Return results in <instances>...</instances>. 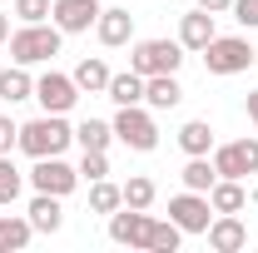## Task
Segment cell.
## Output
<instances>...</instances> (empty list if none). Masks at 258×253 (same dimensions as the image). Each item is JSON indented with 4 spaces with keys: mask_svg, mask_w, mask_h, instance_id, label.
I'll list each match as a JSON object with an SVG mask.
<instances>
[{
    "mask_svg": "<svg viewBox=\"0 0 258 253\" xmlns=\"http://www.w3.org/2000/svg\"><path fill=\"white\" fill-rule=\"evenodd\" d=\"M209 214H214V204H209V194H194V189H184V194H174L169 199V219L179 223L184 233H209Z\"/></svg>",
    "mask_w": 258,
    "mask_h": 253,
    "instance_id": "cell-7",
    "label": "cell"
},
{
    "mask_svg": "<svg viewBox=\"0 0 258 253\" xmlns=\"http://www.w3.org/2000/svg\"><path fill=\"white\" fill-rule=\"evenodd\" d=\"M209 204H214V214H243L248 209V194L238 179H219L214 189H209Z\"/></svg>",
    "mask_w": 258,
    "mask_h": 253,
    "instance_id": "cell-16",
    "label": "cell"
},
{
    "mask_svg": "<svg viewBox=\"0 0 258 253\" xmlns=\"http://www.w3.org/2000/svg\"><path fill=\"white\" fill-rule=\"evenodd\" d=\"M30 233H35V223H30V219H15V214H5V219H0V253H20L25 243H30Z\"/></svg>",
    "mask_w": 258,
    "mask_h": 253,
    "instance_id": "cell-22",
    "label": "cell"
},
{
    "mask_svg": "<svg viewBox=\"0 0 258 253\" xmlns=\"http://www.w3.org/2000/svg\"><path fill=\"white\" fill-rule=\"evenodd\" d=\"M114 139L129 144V149H139V154H149V149L159 144V124H154V114H144L139 104H124V109L114 114Z\"/></svg>",
    "mask_w": 258,
    "mask_h": 253,
    "instance_id": "cell-5",
    "label": "cell"
},
{
    "mask_svg": "<svg viewBox=\"0 0 258 253\" xmlns=\"http://www.w3.org/2000/svg\"><path fill=\"white\" fill-rule=\"evenodd\" d=\"M55 25H60L64 35H80V30H90L99 20V0H55Z\"/></svg>",
    "mask_w": 258,
    "mask_h": 253,
    "instance_id": "cell-11",
    "label": "cell"
},
{
    "mask_svg": "<svg viewBox=\"0 0 258 253\" xmlns=\"http://www.w3.org/2000/svg\"><path fill=\"white\" fill-rule=\"evenodd\" d=\"M90 209H95V214H114V209H124V189L109 184V179H95V184H90Z\"/></svg>",
    "mask_w": 258,
    "mask_h": 253,
    "instance_id": "cell-24",
    "label": "cell"
},
{
    "mask_svg": "<svg viewBox=\"0 0 258 253\" xmlns=\"http://www.w3.org/2000/svg\"><path fill=\"white\" fill-rule=\"evenodd\" d=\"M209 248H214V253L248 248V228H243V219H238V214H219V219L209 223Z\"/></svg>",
    "mask_w": 258,
    "mask_h": 253,
    "instance_id": "cell-12",
    "label": "cell"
},
{
    "mask_svg": "<svg viewBox=\"0 0 258 253\" xmlns=\"http://www.w3.org/2000/svg\"><path fill=\"white\" fill-rule=\"evenodd\" d=\"M75 139H80V149H104V154H109L114 124H104V119H85V124L75 129Z\"/></svg>",
    "mask_w": 258,
    "mask_h": 253,
    "instance_id": "cell-25",
    "label": "cell"
},
{
    "mask_svg": "<svg viewBox=\"0 0 258 253\" xmlns=\"http://www.w3.org/2000/svg\"><path fill=\"white\" fill-rule=\"evenodd\" d=\"M144 99H149L154 109H174V104L184 99V85H179L174 75H149V80H144Z\"/></svg>",
    "mask_w": 258,
    "mask_h": 253,
    "instance_id": "cell-17",
    "label": "cell"
},
{
    "mask_svg": "<svg viewBox=\"0 0 258 253\" xmlns=\"http://www.w3.org/2000/svg\"><path fill=\"white\" fill-rule=\"evenodd\" d=\"M184 65V45L179 40H139L134 45V55H129V70L134 75H174Z\"/></svg>",
    "mask_w": 258,
    "mask_h": 253,
    "instance_id": "cell-4",
    "label": "cell"
},
{
    "mask_svg": "<svg viewBox=\"0 0 258 253\" xmlns=\"http://www.w3.org/2000/svg\"><path fill=\"white\" fill-rule=\"evenodd\" d=\"M214 35L219 30H214V15H209V10H194V15L179 20V45H184V50H204Z\"/></svg>",
    "mask_w": 258,
    "mask_h": 253,
    "instance_id": "cell-15",
    "label": "cell"
},
{
    "mask_svg": "<svg viewBox=\"0 0 258 253\" xmlns=\"http://www.w3.org/2000/svg\"><path fill=\"white\" fill-rule=\"evenodd\" d=\"M149 228H154V219H149V209H114L109 214V238L119 243V248H149Z\"/></svg>",
    "mask_w": 258,
    "mask_h": 253,
    "instance_id": "cell-8",
    "label": "cell"
},
{
    "mask_svg": "<svg viewBox=\"0 0 258 253\" xmlns=\"http://www.w3.org/2000/svg\"><path fill=\"white\" fill-rule=\"evenodd\" d=\"M179 149L184 154H209L214 149V124L209 119H189V124L179 129Z\"/></svg>",
    "mask_w": 258,
    "mask_h": 253,
    "instance_id": "cell-23",
    "label": "cell"
},
{
    "mask_svg": "<svg viewBox=\"0 0 258 253\" xmlns=\"http://www.w3.org/2000/svg\"><path fill=\"white\" fill-rule=\"evenodd\" d=\"M30 184L40 194H70L75 189V184H80V169H70V164H64L60 154H50V159H35V169H30Z\"/></svg>",
    "mask_w": 258,
    "mask_h": 253,
    "instance_id": "cell-9",
    "label": "cell"
},
{
    "mask_svg": "<svg viewBox=\"0 0 258 253\" xmlns=\"http://www.w3.org/2000/svg\"><path fill=\"white\" fill-rule=\"evenodd\" d=\"M5 40H10V20L0 15V45H5Z\"/></svg>",
    "mask_w": 258,
    "mask_h": 253,
    "instance_id": "cell-35",
    "label": "cell"
},
{
    "mask_svg": "<svg viewBox=\"0 0 258 253\" xmlns=\"http://www.w3.org/2000/svg\"><path fill=\"white\" fill-rule=\"evenodd\" d=\"M104 174H109V154H104V149H85V159H80V179L95 184V179H104Z\"/></svg>",
    "mask_w": 258,
    "mask_h": 253,
    "instance_id": "cell-29",
    "label": "cell"
},
{
    "mask_svg": "<svg viewBox=\"0 0 258 253\" xmlns=\"http://www.w3.org/2000/svg\"><path fill=\"white\" fill-rule=\"evenodd\" d=\"M50 10H55L50 0H15V15H20L25 25H40V20H45Z\"/></svg>",
    "mask_w": 258,
    "mask_h": 253,
    "instance_id": "cell-30",
    "label": "cell"
},
{
    "mask_svg": "<svg viewBox=\"0 0 258 253\" xmlns=\"http://www.w3.org/2000/svg\"><path fill=\"white\" fill-rule=\"evenodd\" d=\"M20 184H25V179H20V169L10 164V154H0V209L20 199Z\"/></svg>",
    "mask_w": 258,
    "mask_h": 253,
    "instance_id": "cell-28",
    "label": "cell"
},
{
    "mask_svg": "<svg viewBox=\"0 0 258 253\" xmlns=\"http://www.w3.org/2000/svg\"><path fill=\"white\" fill-rule=\"evenodd\" d=\"M35 99L45 104V114H64V109H75V99H80V85L70 80V75H40L35 80Z\"/></svg>",
    "mask_w": 258,
    "mask_h": 253,
    "instance_id": "cell-10",
    "label": "cell"
},
{
    "mask_svg": "<svg viewBox=\"0 0 258 253\" xmlns=\"http://www.w3.org/2000/svg\"><path fill=\"white\" fill-rule=\"evenodd\" d=\"M15 144H20V124H15L10 114H0V154H10Z\"/></svg>",
    "mask_w": 258,
    "mask_h": 253,
    "instance_id": "cell-31",
    "label": "cell"
},
{
    "mask_svg": "<svg viewBox=\"0 0 258 253\" xmlns=\"http://www.w3.org/2000/svg\"><path fill=\"white\" fill-rule=\"evenodd\" d=\"M179 238H184V228L169 219V223H159L154 219V228H149V253H174L179 248Z\"/></svg>",
    "mask_w": 258,
    "mask_h": 253,
    "instance_id": "cell-26",
    "label": "cell"
},
{
    "mask_svg": "<svg viewBox=\"0 0 258 253\" xmlns=\"http://www.w3.org/2000/svg\"><path fill=\"white\" fill-rule=\"evenodd\" d=\"M95 35H99V45H129V35H134V15L129 10H99V20H95Z\"/></svg>",
    "mask_w": 258,
    "mask_h": 253,
    "instance_id": "cell-13",
    "label": "cell"
},
{
    "mask_svg": "<svg viewBox=\"0 0 258 253\" xmlns=\"http://www.w3.org/2000/svg\"><path fill=\"white\" fill-rule=\"evenodd\" d=\"M104 95L114 99L119 109H124V104H139V99H144V75H134V70H124V75H109V90H104Z\"/></svg>",
    "mask_w": 258,
    "mask_h": 253,
    "instance_id": "cell-19",
    "label": "cell"
},
{
    "mask_svg": "<svg viewBox=\"0 0 258 253\" xmlns=\"http://www.w3.org/2000/svg\"><path fill=\"white\" fill-rule=\"evenodd\" d=\"M199 10H209V15H228L233 0H199Z\"/></svg>",
    "mask_w": 258,
    "mask_h": 253,
    "instance_id": "cell-33",
    "label": "cell"
},
{
    "mask_svg": "<svg viewBox=\"0 0 258 253\" xmlns=\"http://www.w3.org/2000/svg\"><path fill=\"white\" fill-rule=\"evenodd\" d=\"M204 65H209V75H238V70H248L258 60V50L243 40V35H214L204 50Z\"/></svg>",
    "mask_w": 258,
    "mask_h": 253,
    "instance_id": "cell-3",
    "label": "cell"
},
{
    "mask_svg": "<svg viewBox=\"0 0 258 253\" xmlns=\"http://www.w3.org/2000/svg\"><path fill=\"white\" fill-rule=\"evenodd\" d=\"M248 119H253V124H258V90H253V95H248Z\"/></svg>",
    "mask_w": 258,
    "mask_h": 253,
    "instance_id": "cell-34",
    "label": "cell"
},
{
    "mask_svg": "<svg viewBox=\"0 0 258 253\" xmlns=\"http://www.w3.org/2000/svg\"><path fill=\"white\" fill-rule=\"evenodd\" d=\"M154 179H144V174H134V179H129L124 184V209H149V204H154Z\"/></svg>",
    "mask_w": 258,
    "mask_h": 253,
    "instance_id": "cell-27",
    "label": "cell"
},
{
    "mask_svg": "<svg viewBox=\"0 0 258 253\" xmlns=\"http://www.w3.org/2000/svg\"><path fill=\"white\" fill-rule=\"evenodd\" d=\"M60 25H20V30L10 35V60L15 65H40V60H50V55H60Z\"/></svg>",
    "mask_w": 258,
    "mask_h": 253,
    "instance_id": "cell-2",
    "label": "cell"
},
{
    "mask_svg": "<svg viewBox=\"0 0 258 253\" xmlns=\"http://www.w3.org/2000/svg\"><path fill=\"white\" fill-rule=\"evenodd\" d=\"M214 169H219V179H248V174H258V139L219 144L214 149Z\"/></svg>",
    "mask_w": 258,
    "mask_h": 253,
    "instance_id": "cell-6",
    "label": "cell"
},
{
    "mask_svg": "<svg viewBox=\"0 0 258 253\" xmlns=\"http://www.w3.org/2000/svg\"><path fill=\"white\" fill-rule=\"evenodd\" d=\"M214 184H219V169L209 164V154H189V164H184V189L209 194Z\"/></svg>",
    "mask_w": 258,
    "mask_h": 253,
    "instance_id": "cell-20",
    "label": "cell"
},
{
    "mask_svg": "<svg viewBox=\"0 0 258 253\" xmlns=\"http://www.w3.org/2000/svg\"><path fill=\"white\" fill-rule=\"evenodd\" d=\"M30 223H35V233H60V223H64L60 194H40V189H35V199H30Z\"/></svg>",
    "mask_w": 258,
    "mask_h": 253,
    "instance_id": "cell-14",
    "label": "cell"
},
{
    "mask_svg": "<svg viewBox=\"0 0 258 253\" xmlns=\"http://www.w3.org/2000/svg\"><path fill=\"white\" fill-rule=\"evenodd\" d=\"M70 80H75L85 95H104V90H109V65L90 55V60H80V65H75V75H70Z\"/></svg>",
    "mask_w": 258,
    "mask_h": 253,
    "instance_id": "cell-18",
    "label": "cell"
},
{
    "mask_svg": "<svg viewBox=\"0 0 258 253\" xmlns=\"http://www.w3.org/2000/svg\"><path fill=\"white\" fill-rule=\"evenodd\" d=\"M75 139V129L64 124V114H40L30 124H20V149L30 159H50V154H64Z\"/></svg>",
    "mask_w": 258,
    "mask_h": 253,
    "instance_id": "cell-1",
    "label": "cell"
},
{
    "mask_svg": "<svg viewBox=\"0 0 258 253\" xmlns=\"http://www.w3.org/2000/svg\"><path fill=\"white\" fill-rule=\"evenodd\" d=\"M35 95V80L25 75V65H10V70H0V99H10V104H20V99Z\"/></svg>",
    "mask_w": 258,
    "mask_h": 253,
    "instance_id": "cell-21",
    "label": "cell"
},
{
    "mask_svg": "<svg viewBox=\"0 0 258 253\" xmlns=\"http://www.w3.org/2000/svg\"><path fill=\"white\" fill-rule=\"evenodd\" d=\"M233 20L248 25V30H258V0H233Z\"/></svg>",
    "mask_w": 258,
    "mask_h": 253,
    "instance_id": "cell-32",
    "label": "cell"
}]
</instances>
